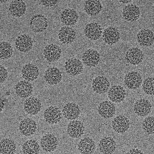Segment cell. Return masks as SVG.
Returning a JSON list of instances; mask_svg holds the SVG:
<instances>
[{"instance_id": "cell-35", "label": "cell", "mask_w": 154, "mask_h": 154, "mask_svg": "<svg viewBox=\"0 0 154 154\" xmlns=\"http://www.w3.org/2000/svg\"><path fill=\"white\" fill-rule=\"evenodd\" d=\"M142 128L147 134H154V116H151L146 118L142 123Z\"/></svg>"}, {"instance_id": "cell-33", "label": "cell", "mask_w": 154, "mask_h": 154, "mask_svg": "<svg viewBox=\"0 0 154 154\" xmlns=\"http://www.w3.org/2000/svg\"><path fill=\"white\" fill-rule=\"evenodd\" d=\"M40 150V148L38 143L33 139L27 140L22 147L23 154H39Z\"/></svg>"}, {"instance_id": "cell-14", "label": "cell", "mask_w": 154, "mask_h": 154, "mask_svg": "<svg viewBox=\"0 0 154 154\" xmlns=\"http://www.w3.org/2000/svg\"><path fill=\"white\" fill-rule=\"evenodd\" d=\"M103 41L109 46L117 43L120 39V33L117 28L109 26L105 29L102 33Z\"/></svg>"}, {"instance_id": "cell-15", "label": "cell", "mask_w": 154, "mask_h": 154, "mask_svg": "<svg viewBox=\"0 0 154 154\" xmlns=\"http://www.w3.org/2000/svg\"><path fill=\"white\" fill-rule=\"evenodd\" d=\"M24 111L29 115L35 116L42 109V103L38 98L31 97L26 99L23 104Z\"/></svg>"}, {"instance_id": "cell-28", "label": "cell", "mask_w": 154, "mask_h": 154, "mask_svg": "<svg viewBox=\"0 0 154 154\" xmlns=\"http://www.w3.org/2000/svg\"><path fill=\"white\" fill-rule=\"evenodd\" d=\"M137 39L142 47H150L154 42V33L150 29H142L137 33Z\"/></svg>"}, {"instance_id": "cell-4", "label": "cell", "mask_w": 154, "mask_h": 154, "mask_svg": "<svg viewBox=\"0 0 154 154\" xmlns=\"http://www.w3.org/2000/svg\"><path fill=\"white\" fill-rule=\"evenodd\" d=\"M100 60V54L96 50L88 49L82 54V62L88 67H95L99 64Z\"/></svg>"}, {"instance_id": "cell-18", "label": "cell", "mask_w": 154, "mask_h": 154, "mask_svg": "<svg viewBox=\"0 0 154 154\" xmlns=\"http://www.w3.org/2000/svg\"><path fill=\"white\" fill-rule=\"evenodd\" d=\"M58 141L57 138L52 134H47L42 137L40 146L44 152H52L57 148Z\"/></svg>"}, {"instance_id": "cell-39", "label": "cell", "mask_w": 154, "mask_h": 154, "mask_svg": "<svg viewBox=\"0 0 154 154\" xmlns=\"http://www.w3.org/2000/svg\"><path fill=\"white\" fill-rule=\"evenodd\" d=\"M126 154H144L143 152L138 148H132Z\"/></svg>"}, {"instance_id": "cell-38", "label": "cell", "mask_w": 154, "mask_h": 154, "mask_svg": "<svg viewBox=\"0 0 154 154\" xmlns=\"http://www.w3.org/2000/svg\"><path fill=\"white\" fill-rule=\"evenodd\" d=\"M41 3L46 7L55 6L58 2V1H40Z\"/></svg>"}, {"instance_id": "cell-22", "label": "cell", "mask_w": 154, "mask_h": 154, "mask_svg": "<svg viewBox=\"0 0 154 154\" xmlns=\"http://www.w3.org/2000/svg\"><path fill=\"white\" fill-rule=\"evenodd\" d=\"M19 128L22 135L25 137L31 136L37 131V123L33 119L27 118L20 122Z\"/></svg>"}, {"instance_id": "cell-31", "label": "cell", "mask_w": 154, "mask_h": 154, "mask_svg": "<svg viewBox=\"0 0 154 154\" xmlns=\"http://www.w3.org/2000/svg\"><path fill=\"white\" fill-rule=\"evenodd\" d=\"M103 9V6L100 1H86L84 2V10L88 15L97 16Z\"/></svg>"}, {"instance_id": "cell-20", "label": "cell", "mask_w": 154, "mask_h": 154, "mask_svg": "<svg viewBox=\"0 0 154 154\" xmlns=\"http://www.w3.org/2000/svg\"><path fill=\"white\" fill-rule=\"evenodd\" d=\"M15 93L21 98H28L29 97L33 92V86L29 82L26 80L19 81L15 85Z\"/></svg>"}, {"instance_id": "cell-11", "label": "cell", "mask_w": 154, "mask_h": 154, "mask_svg": "<svg viewBox=\"0 0 154 154\" xmlns=\"http://www.w3.org/2000/svg\"><path fill=\"white\" fill-rule=\"evenodd\" d=\"M84 33L86 37L92 41H97L102 36V27L97 23L90 22L85 26Z\"/></svg>"}, {"instance_id": "cell-34", "label": "cell", "mask_w": 154, "mask_h": 154, "mask_svg": "<svg viewBox=\"0 0 154 154\" xmlns=\"http://www.w3.org/2000/svg\"><path fill=\"white\" fill-rule=\"evenodd\" d=\"M1 50V59L7 60L12 57L13 54V48L11 44L6 41H2L0 44Z\"/></svg>"}, {"instance_id": "cell-7", "label": "cell", "mask_w": 154, "mask_h": 154, "mask_svg": "<svg viewBox=\"0 0 154 154\" xmlns=\"http://www.w3.org/2000/svg\"><path fill=\"white\" fill-rule=\"evenodd\" d=\"M122 14L123 18L126 21L134 22L139 19L141 15V11L136 5L129 4L123 8Z\"/></svg>"}, {"instance_id": "cell-37", "label": "cell", "mask_w": 154, "mask_h": 154, "mask_svg": "<svg viewBox=\"0 0 154 154\" xmlns=\"http://www.w3.org/2000/svg\"><path fill=\"white\" fill-rule=\"evenodd\" d=\"M1 83H4L8 77V72L7 69L3 66L1 65Z\"/></svg>"}, {"instance_id": "cell-30", "label": "cell", "mask_w": 154, "mask_h": 154, "mask_svg": "<svg viewBox=\"0 0 154 154\" xmlns=\"http://www.w3.org/2000/svg\"><path fill=\"white\" fill-rule=\"evenodd\" d=\"M77 147L81 154H92L96 150V143L91 137H85L81 139Z\"/></svg>"}, {"instance_id": "cell-41", "label": "cell", "mask_w": 154, "mask_h": 154, "mask_svg": "<svg viewBox=\"0 0 154 154\" xmlns=\"http://www.w3.org/2000/svg\"></svg>"}, {"instance_id": "cell-24", "label": "cell", "mask_w": 154, "mask_h": 154, "mask_svg": "<svg viewBox=\"0 0 154 154\" xmlns=\"http://www.w3.org/2000/svg\"><path fill=\"white\" fill-rule=\"evenodd\" d=\"M117 143L115 139L110 137H105L100 141L99 150L103 154H112L116 150Z\"/></svg>"}, {"instance_id": "cell-1", "label": "cell", "mask_w": 154, "mask_h": 154, "mask_svg": "<svg viewBox=\"0 0 154 154\" xmlns=\"http://www.w3.org/2000/svg\"><path fill=\"white\" fill-rule=\"evenodd\" d=\"M29 24L32 32L40 33L47 29L48 27V22L45 15L42 14H37L31 17Z\"/></svg>"}, {"instance_id": "cell-36", "label": "cell", "mask_w": 154, "mask_h": 154, "mask_svg": "<svg viewBox=\"0 0 154 154\" xmlns=\"http://www.w3.org/2000/svg\"><path fill=\"white\" fill-rule=\"evenodd\" d=\"M143 89L144 92L148 95H154V77L146 78L143 83Z\"/></svg>"}, {"instance_id": "cell-40", "label": "cell", "mask_w": 154, "mask_h": 154, "mask_svg": "<svg viewBox=\"0 0 154 154\" xmlns=\"http://www.w3.org/2000/svg\"><path fill=\"white\" fill-rule=\"evenodd\" d=\"M119 2L120 3H122L123 4H127L130 2L132 1H128V0H126V1H119Z\"/></svg>"}, {"instance_id": "cell-23", "label": "cell", "mask_w": 154, "mask_h": 154, "mask_svg": "<svg viewBox=\"0 0 154 154\" xmlns=\"http://www.w3.org/2000/svg\"><path fill=\"white\" fill-rule=\"evenodd\" d=\"M100 116L105 119L113 117L116 113V107L114 103L109 100L100 102L97 108Z\"/></svg>"}, {"instance_id": "cell-10", "label": "cell", "mask_w": 154, "mask_h": 154, "mask_svg": "<svg viewBox=\"0 0 154 154\" xmlns=\"http://www.w3.org/2000/svg\"><path fill=\"white\" fill-rule=\"evenodd\" d=\"M33 42L32 38L27 34H21L17 37L15 42V46L18 51L22 53H27L32 49Z\"/></svg>"}, {"instance_id": "cell-9", "label": "cell", "mask_w": 154, "mask_h": 154, "mask_svg": "<svg viewBox=\"0 0 154 154\" xmlns=\"http://www.w3.org/2000/svg\"><path fill=\"white\" fill-rule=\"evenodd\" d=\"M62 50L59 46L54 43L47 45L43 51L44 58L49 62L57 61L61 57Z\"/></svg>"}, {"instance_id": "cell-5", "label": "cell", "mask_w": 154, "mask_h": 154, "mask_svg": "<svg viewBox=\"0 0 154 154\" xmlns=\"http://www.w3.org/2000/svg\"><path fill=\"white\" fill-rule=\"evenodd\" d=\"M124 83L129 89H137L143 83V78L137 71H132L128 72L124 78Z\"/></svg>"}, {"instance_id": "cell-13", "label": "cell", "mask_w": 154, "mask_h": 154, "mask_svg": "<svg viewBox=\"0 0 154 154\" xmlns=\"http://www.w3.org/2000/svg\"><path fill=\"white\" fill-rule=\"evenodd\" d=\"M110 85L108 79L104 76H97L92 80V88L97 94L106 93L109 90Z\"/></svg>"}, {"instance_id": "cell-17", "label": "cell", "mask_w": 154, "mask_h": 154, "mask_svg": "<svg viewBox=\"0 0 154 154\" xmlns=\"http://www.w3.org/2000/svg\"><path fill=\"white\" fill-rule=\"evenodd\" d=\"M85 126L84 124L80 120H75L71 121L68 125V134L70 137L78 139L81 137L84 134Z\"/></svg>"}, {"instance_id": "cell-21", "label": "cell", "mask_w": 154, "mask_h": 154, "mask_svg": "<svg viewBox=\"0 0 154 154\" xmlns=\"http://www.w3.org/2000/svg\"><path fill=\"white\" fill-rule=\"evenodd\" d=\"M38 67L31 63L25 64L23 66L21 74L24 80L32 82L36 80L39 75Z\"/></svg>"}, {"instance_id": "cell-32", "label": "cell", "mask_w": 154, "mask_h": 154, "mask_svg": "<svg viewBox=\"0 0 154 154\" xmlns=\"http://www.w3.org/2000/svg\"><path fill=\"white\" fill-rule=\"evenodd\" d=\"M0 151L2 154H14L16 151V144L10 138H3L1 141Z\"/></svg>"}, {"instance_id": "cell-8", "label": "cell", "mask_w": 154, "mask_h": 154, "mask_svg": "<svg viewBox=\"0 0 154 154\" xmlns=\"http://www.w3.org/2000/svg\"><path fill=\"white\" fill-rule=\"evenodd\" d=\"M143 52L139 48L133 47L126 52L125 59L128 63L133 66H137L143 60Z\"/></svg>"}, {"instance_id": "cell-12", "label": "cell", "mask_w": 154, "mask_h": 154, "mask_svg": "<svg viewBox=\"0 0 154 154\" xmlns=\"http://www.w3.org/2000/svg\"><path fill=\"white\" fill-rule=\"evenodd\" d=\"M152 109V104L146 99H139L134 104V112L137 116L141 117L148 116L151 113Z\"/></svg>"}, {"instance_id": "cell-25", "label": "cell", "mask_w": 154, "mask_h": 154, "mask_svg": "<svg viewBox=\"0 0 154 154\" xmlns=\"http://www.w3.org/2000/svg\"><path fill=\"white\" fill-rule=\"evenodd\" d=\"M81 110L79 106L74 102H69L63 107L62 114L68 120H76L79 116Z\"/></svg>"}, {"instance_id": "cell-27", "label": "cell", "mask_w": 154, "mask_h": 154, "mask_svg": "<svg viewBox=\"0 0 154 154\" xmlns=\"http://www.w3.org/2000/svg\"><path fill=\"white\" fill-rule=\"evenodd\" d=\"M44 79L49 85H57L62 80V73L57 68L51 67L48 68L45 71Z\"/></svg>"}, {"instance_id": "cell-19", "label": "cell", "mask_w": 154, "mask_h": 154, "mask_svg": "<svg viewBox=\"0 0 154 154\" xmlns=\"http://www.w3.org/2000/svg\"><path fill=\"white\" fill-rule=\"evenodd\" d=\"M108 97L114 103H120L125 100L126 96L125 90L120 85H114L109 90Z\"/></svg>"}, {"instance_id": "cell-16", "label": "cell", "mask_w": 154, "mask_h": 154, "mask_svg": "<svg viewBox=\"0 0 154 154\" xmlns=\"http://www.w3.org/2000/svg\"><path fill=\"white\" fill-rule=\"evenodd\" d=\"M58 36L59 40L62 44H71L76 38V32L73 28L69 26H64L59 31Z\"/></svg>"}, {"instance_id": "cell-29", "label": "cell", "mask_w": 154, "mask_h": 154, "mask_svg": "<svg viewBox=\"0 0 154 154\" xmlns=\"http://www.w3.org/2000/svg\"><path fill=\"white\" fill-rule=\"evenodd\" d=\"M27 10V5L23 1L14 0L10 3L9 11L10 14L15 18H20L25 14Z\"/></svg>"}, {"instance_id": "cell-6", "label": "cell", "mask_w": 154, "mask_h": 154, "mask_svg": "<svg viewBox=\"0 0 154 154\" xmlns=\"http://www.w3.org/2000/svg\"><path fill=\"white\" fill-rule=\"evenodd\" d=\"M112 129L119 134H124L130 128L129 119L124 115L117 116L112 120L111 123Z\"/></svg>"}, {"instance_id": "cell-2", "label": "cell", "mask_w": 154, "mask_h": 154, "mask_svg": "<svg viewBox=\"0 0 154 154\" xmlns=\"http://www.w3.org/2000/svg\"><path fill=\"white\" fill-rule=\"evenodd\" d=\"M65 71L71 76H76L80 75L83 70L82 62L77 58H71L66 61L64 65Z\"/></svg>"}, {"instance_id": "cell-26", "label": "cell", "mask_w": 154, "mask_h": 154, "mask_svg": "<svg viewBox=\"0 0 154 154\" xmlns=\"http://www.w3.org/2000/svg\"><path fill=\"white\" fill-rule=\"evenodd\" d=\"M60 18L61 22L66 26H73L78 22L79 16L75 9L68 8L63 10Z\"/></svg>"}, {"instance_id": "cell-3", "label": "cell", "mask_w": 154, "mask_h": 154, "mask_svg": "<svg viewBox=\"0 0 154 154\" xmlns=\"http://www.w3.org/2000/svg\"><path fill=\"white\" fill-rule=\"evenodd\" d=\"M45 121L50 125L58 124L62 118V113L60 109L56 106H51L48 107L43 114Z\"/></svg>"}]
</instances>
